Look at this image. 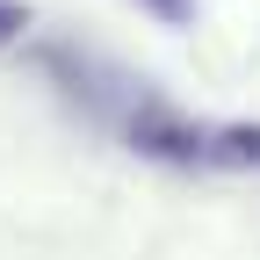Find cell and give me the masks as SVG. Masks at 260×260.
Returning a JSON list of instances; mask_svg holds the SVG:
<instances>
[{
  "label": "cell",
  "instance_id": "cell-4",
  "mask_svg": "<svg viewBox=\"0 0 260 260\" xmlns=\"http://www.w3.org/2000/svg\"><path fill=\"white\" fill-rule=\"evenodd\" d=\"M22 29H29V8H22V0H0V51L22 44Z\"/></svg>",
  "mask_w": 260,
  "mask_h": 260
},
{
  "label": "cell",
  "instance_id": "cell-1",
  "mask_svg": "<svg viewBox=\"0 0 260 260\" xmlns=\"http://www.w3.org/2000/svg\"><path fill=\"white\" fill-rule=\"evenodd\" d=\"M203 138H210V123H188V116L159 109V102H145V109L123 116V145L145 152V159H159V167H203Z\"/></svg>",
  "mask_w": 260,
  "mask_h": 260
},
{
  "label": "cell",
  "instance_id": "cell-2",
  "mask_svg": "<svg viewBox=\"0 0 260 260\" xmlns=\"http://www.w3.org/2000/svg\"><path fill=\"white\" fill-rule=\"evenodd\" d=\"M203 159L224 174H260V123H210Z\"/></svg>",
  "mask_w": 260,
  "mask_h": 260
},
{
  "label": "cell",
  "instance_id": "cell-3",
  "mask_svg": "<svg viewBox=\"0 0 260 260\" xmlns=\"http://www.w3.org/2000/svg\"><path fill=\"white\" fill-rule=\"evenodd\" d=\"M138 8H145L152 22H167V29H195V15H203L195 0H138Z\"/></svg>",
  "mask_w": 260,
  "mask_h": 260
}]
</instances>
